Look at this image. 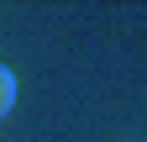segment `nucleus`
Wrapping results in <instances>:
<instances>
[{
	"mask_svg": "<svg viewBox=\"0 0 147 142\" xmlns=\"http://www.w3.org/2000/svg\"><path fill=\"white\" fill-rule=\"evenodd\" d=\"M11 105H16V74H11L5 63H0V121L11 116Z\"/></svg>",
	"mask_w": 147,
	"mask_h": 142,
	"instance_id": "nucleus-1",
	"label": "nucleus"
}]
</instances>
